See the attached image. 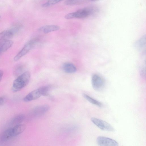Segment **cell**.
Returning a JSON list of instances; mask_svg holds the SVG:
<instances>
[{
  "instance_id": "7402d4cb",
  "label": "cell",
  "mask_w": 146,
  "mask_h": 146,
  "mask_svg": "<svg viewBox=\"0 0 146 146\" xmlns=\"http://www.w3.org/2000/svg\"><path fill=\"white\" fill-rule=\"evenodd\" d=\"M5 101V99L3 96L0 97V105L2 106L4 104Z\"/></svg>"
},
{
  "instance_id": "44dd1931",
  "label": "cell",
  "mask_w": 146,
  "mask_h": 146,
  "mask_svg": "<svg viewBox=\"0 0 146 146\" xmlns=\"http://www.w3.org/2000/svg\"><path fill=\"white\" fill-rule=\"evenodd\" d=\"M21 26L19 24H16L13 26L10 30L14 35L18 32L20 29Z\"/></svg>"
},
{
  "instance_id": "7c38bea8",
  "label": "cell",
  "mask_w": 146,
  "mask_h": 146,
  "mask_svg": "<svg viewBox=\"0 0 146 146\" xmlns=\"http://www.w3.org/2000/svg\"><path fill=\"white\" fill-rule=\"evenodd\" d=\"M62 68L63 71L68 73H72L75 72L77 70L75 66L73 64L67 62L63 65Z\"/></svg>"
},
{
  "instance_id": "7a4b0ae2",
  "label": "cell",
  "mask_w": 146,
  "mask_h": 146,
  "mask_svg": "<svg viewBox=\"0 0 146 146\" xmlns=\"http://www.w3.org/2000/svg\"><path fill=\"white\" fill-rule=\"evenodd\" d=\"M96 11V9L92 7H87L81 9L77 11L68 13L65 16L66 19L73 18H84L93 14Z\"/></svg>"
},
{
  "instance_id": "4fadbf2b",
  "label": "cell",
  "mask_w": 146,
  "mask_h": 146,
  "mask_svg": "<svg viewBox=\"0 0 146 146\" xmlns=\"http://www.w3.org/2000/svg\"><path fill=\"white\" fill-rule=\"evenodd\" d=\"M60 27L58 25H46L40 27L39 30L44 33H48L59 30Z\"/></svg>"
},
{
  "instance_id": "8fae6325",
  "label": "cell",
  "mask_w": 146,
  "mask_h": 146,
  "mask_svg": "<svg viewBox=\"0 0 146 146\" xmlns=\"http://www.w3.org/2000/svg\"><path fill=\"white\" fill-rule=\"evenodd\" d=\"M26 125L25 124H19L12 128L13 136H16L22 133L25 129Z\"/></svg>"
},
{
  "instance_id": "603a6c76",
  "label": "cell",
  "mask_w": 146,
  "mask_h": 146,
  "mask_svg": "<svg viewBox=\"0 0 146 146\" xmlns=\"http://www.w3.org/2000/svg\"><path fill=\"white\" fill-rule=\"evenodd\" d=\"M3 74V71L0 70V82L2 79Z\"/></svg>"
},
{
  "instance_id": "5bb4252c",
  "label": "cell",
  "mask_w": 146,
  "mask_h": 146,
  "mask_svg": "<svg viewBox=\"0 0 146 146\" xmlns=\"http://www.w3.org/2000/svg\"><path fill=\"white\" fill-rule=\"evenodd\" d=\"M14 34L10 30L3 31L0 33V41L9 40Z\"/></svg>"
},
{
  "instance_id": "8992f818",
  "label": "cell",
  "mask_w": 146,
  "mask_h": 146,
  "mask_svg": "<svg viewBox=\"0 0 146 146\" xmlns=\"http://www.w3.org/2000/svg\"><path fill=\"white\" fill-rule=\"evenodd\" d=\"M98 145L102 146H117L118 143L115 140L108 137H98L96 139Z\"/></svg>"
},
{
  "instance_id": "5b68a950",
  "label": "cell",
  "mask_w": 146,
  "mask_h": 146,
  "mask_svg": "<svg viewBox=\"0 0 146 146\" xmlns=\"http://www.w3.org/2000/svg\"><path fill=\"white\" fill-rule=\"evenodd\" d=\"M36 42V39H33L30 40L15 56L14 58V61H18L26 54L35 45Z\"/></svg>"
},
{
  "instance_id": "6da1fadb",
  "label": "cell",
  "mask_w": 146,
  "mask_h": 146,
  "mask_svg": "<svg viewBox=\"0 0 146 146\" xmlns=\"http://www.w3.org/2000/svg\"><path fill=\"white\" fill-rule=\"evenodd\" d=\"M30 77V74L28 71L25 72L18 76L13 82L12 91L16 92L26 86L29 82Z\"/></svg>"
},
{
  "instance_id": "484cf974",
  "label": "cell",
  "mask_w": 146,
  "mask_h": 146,
  "mask_svg": "<svg viewBox=\"0 0 146 146\" xmlns=\"http://www.w3.org/2000/svg\"><path fill=\"white\" fill-rule=\"evenodd\" d=\"M0 18H1V16H0Z\"/></svg>"
},
{
  "instance_id": "d6986e66",
  "label": "cell",
  "mask_w": 146,
  "mask_h": 146,
  "mask_svg": "<svg viewBox=\"0 0 146 146\" xmlns=\"http://www.w3.org/2000/svg\"><path fill=\"white\" fill-rule=\"evenodd\" d=\"M63 0H48L46 3L42 4L41 6L43 7H50Z\"/></svg>"
},
{
  "instance_id": "ba28073f",
  "label": "cell",
  "mask_w": 146,
  "mask_h": 146,
  "mask_svg": "<svg viewBox=\"0 0 146 146\" xmlns=\"http://www.w3.org/2000/svg\"><path fill=\"white\" fill-rule=\"evenodd\" d=\"M49 108V106L47 105L38 106L34 108L33 112L36 116L40 115L47 111Z\"/></svg>"
},
{
  "instance_id": "3957f363",
  "label": "cell",
  "mask_w": 146,
  "mask_h": 146,
  "mask_svg": "<svg viewBox=\"0 0 146 146\" xmlns=\"http://www.w3.org/2000/svg\"><path fill=\"white\" fill-rule=\"evenodd\" d=\"M91 82L93 88L97 91H102L105 88V82L104 80L97 74L93 75L92 78Z\"/></svg>"
},
{
  "instance_id": "ac0fdd59",
  "label": "cell",
  "mask_w": 146,
  "mask_h": 146,
  "mask_svg": "<svg viewBox=\"0 0 146 146\" xmlns=\"http://www.w3.org/2000/svg\"><path fill=\"white\" fill-rule=\"evenodd\" d=\"M23 66L22 65L19 64L16 65L13 69V74L15 76H18L23 71Z\"/></svg>"
},
{
  "instance_id": "30bf717a",
  "label": "cell",
  "mask_w": 146,
  "mask_h": 146,
  "mask_svg": "<svg viewBox=\"0 0 146 146\" xmlns=\"http://www.w3.org/2000/svg\"><path fill=\"white\" fill-rule=\"evenodd\" d=\"M13 42L9 40L1 41L0 52L2 53L6 51L13 45Z\"/></svg>"
},
{
  "instance_id": "cb8c5ba5",
  "label": "cell",
  "mask_w": 146,
  "mask_h": 146,
  "mask_svg": "<svg viewBox=\"0 0 146 146\" xmlns=\"http://www.w3.org/2000/svg\"><path fill=\"white\" fill-rule=\"evenodd\" d=\"M90 0L94 1L97 0Z\"/></svg>"
},
{
  "instance_id": "ffe728a7",
  "label": "cell",
  "mask_w": 146,
  "mask_h": 146,
  "mask_svg": "<svg viewBox=\"0 0 146 146\" xmlns=\"http://www.w3.org/2000/svg\"><path fill=\"white\" fill-rule=\"evenodd\" d=\"M84 0H67L64 2V4L67 5H73L81 4Z\"/></svg>"
},
{
  "instance_id": "9c48e42d",
  "label": "cell",
  "mask_w": 146,
  "mask_h": 146,
  "mask_svg": "<svg viewBox=\"0 0 146 146\" xmlns=\"http://www.w3.org/2000/svg\"><path fill=\"white\" fill-rule=\"evenodd\" d=\"M13 137L12 128H9L5 130L0 136V141L2 142L7 141Z\"/></svg>"
},
{
  "instance_id": "2e32d148",
  "label": "cell",
  "mask_w": 146,
  "mask_h": 146,
  "mask_svg": "<svg viewBox=\"0 0 146 146\" xmlns=\"http://www.w3.org/2000/svg\"><path fill=\"white\" fill-rule=\"evenodd\" d=\"M83 96L85 99L92 104L99 107H101L102 106L103 104L101 102L93 98L87 94H83Z\"/></svg>"
},
{
  "instance_id": "52a82bcc",
  "label": "cell",
  "mask_w": 146,
  "mask_h": 146,
  "mask_svg": "<svg viewBox=\"0 0 146 146\" xmlns=\"http://www.w3.org/2000/svg\"><path fill=\"white\" fill-rule=\"evenodd\" d=\"M43 96V92L41 87L27 94L23 98L25 102H28L36 100Z\"/></svg>"
},
{
  "instance_id": "e0dca14e",
  "label": "cell",
  "mask_w": 146,
  "mask_h": 146,
  "mask_svg": "<svg viewBox=\"0 0 146 146\" xmlns=\"http://www.w3.org/2000/svg\"><path fill=\"white\" fill-rule=\"evenodd\" d=\"M24 118L25 116L21 114L18 115L12 119L11 123L14 125L19 124L23 121Z\"/></svg>"
},
{
  "instance_id": "9a60e30c",
  "label": "cell",
  "mask_w": 146,
  "mask_h": 146,
  "mask_svg": "<svg viewBox=\"0 0 146 146\" xmlns=\"http://www.w3.org/2000/svg\"><path fill=\"white\" fill-rule=\"evenodd\" d=\"M134 46L139 50H142L146 46V36H143L135 43Z\"/></svg>"
},
{
  "instance_id": "d4e9b609",
  "label": "cell",
  "mask_w": 146,
  "mask_h": 146,
  "mask_svg": "<svg viewBox=\"0 0 146 146\" xmlns=\"http://www.w3.org/2000/svg\"><path fill=\"white\" fill-rule=\"evenodd\" d=\"M1 53L0 52V54H1Z\"/></svg>"
},
{
  "instance_id": "277c9868",
  "label": "cell",
  "mask_w": 146,
  "mask_h": 146,
  "mask_svg": "<svg viewBox=\"0 0 146 146\" xmlns=\"http://www.w3.org/2000/svg\"><path fill=\"white\" fill-rule=\"evenodd\" d=\"M91 121L101 129L108 131H113V127L106 121L96 117H92Z\"/></svg>"
}]
</instances>
